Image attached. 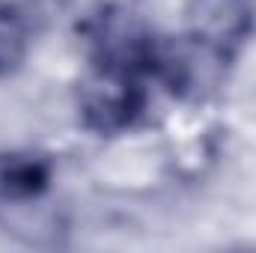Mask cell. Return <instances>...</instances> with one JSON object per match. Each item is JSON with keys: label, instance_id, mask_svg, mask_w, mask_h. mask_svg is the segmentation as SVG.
I'll return each instance as SVG.
<instances>
[{"label": "cell", "instance_id": "obj_1", "mask_svg": "<svg viewBox=\"0 0 256 253\" xmlns=\"http://www.w3.org/2000/svg\"><path fill=\"white\" fill-rule=\"evenodd\" d=\"M146 102L149 92L143 86V74L92 66L78 90V116L92 134L114 137L137 126Z\"/></svg>", "mask_w": 256, "mask_h": 253}, {"label": "cell", "instance_id": "obj_2", "mask_svg": "<svg viewBox=\"0 0 256 253\" xmlns=\"http://www.w3.org/2000/svg\"><path fill=\"white\" fill-rule=\"evenodd\" d=\"M256 24L254 0H188L185 36L212 51L224 63H232Z\"/></svg>", "mask_w": 256, "mask_h": 253}, {"label": "cell", "instance_id": "obj_3", "mask_svg": "<svg viewBox=\"0 0 256 253\" xmlns=\"http://www.w3.org/2000/svg\"><path fill=\"white\" fill-rule=\"evenodd\" d=\"M54 185V161L33 149H3L0 152V206H30L39 202Z\"/></svg>", "mask_w": 256, "mask_h": 253}, {"label": "cell", "instance_id": "obj_4", "mask_svg": "<svg viewBox=\"0 0 256 253\" xmlns=\"http://www.w3.org/2000/svg\"><path fill=\"white\" fill-rule=\"evenodd\" d=\"M33 45V24L21 3L0 0V78L15 74L27 63Z\"/></svg>", "mask_w": 256, "mask_h": 253}]
</instances>
